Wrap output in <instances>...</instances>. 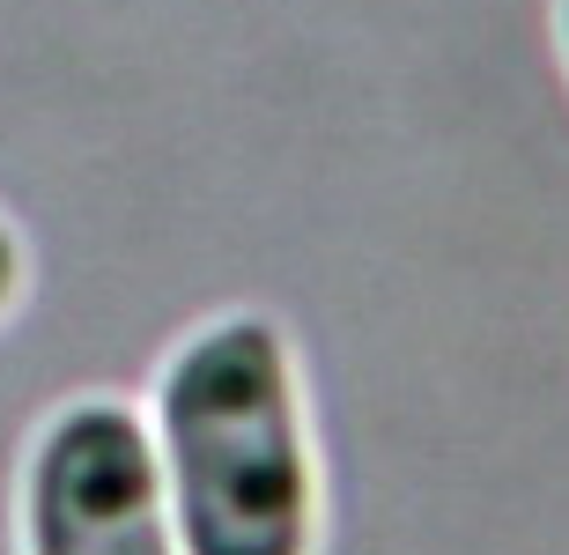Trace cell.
Masks as SVG:
<instances>
[{"label":"cell","mask_w":569,"mask_h":555,"mask_svg":"<svg viewBox=\"0 0 569 555\" xmlns=\"http://www.w3.org/2000/svg\"><path fill=\"white\" fill-rule=\"evenodd\" d=\"M22 555H178L156 429L119 393L52 407L22 459Z\"/></svg>","instance_id":"cell-2"},{"label":"cell","mask_w":569,"mask_h":555,"mask_svg":"<svg viewBox=\"0 0 569 555\" xmlns=\"http://www.w3.org/2000/svg\"><path fill=\"white\" fill-rule=\"evenodd\" d=\"M555 22H562V52H569V0H562V8H555Z\"/></svg>","instance_id":"cell-4"},{"label":"cell","mask_w":569,"mask_h":555,"mask_svg":"<svg viewBox=\"0 0 569 555\" xmlns=\"http://www.w3.org/2000/svg\"><path fill=\"white\" fill-rule=\"evenodd\" d=\"M22 281H30V252H22V237H16V222L0 215V319L22 304Z\"/></svg>","instance_id":"cell-3"},{"label":"cell","mask_w":569,"mask_h":555,"mask_svg":"<svg viewBox=\"0 0 569 555\" xmlns=\"http://www.w3.org/2000/svg\"><path fill=\"white\" fill-rule=\"evenodd\" d=\"M148 429L178 555H318L326 474L296 348L267 311L192 326L163 356Z\"/></svg>","instance_id":"cell-1"}]
</instances>
